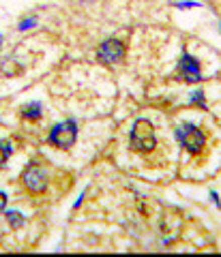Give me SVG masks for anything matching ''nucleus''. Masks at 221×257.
<instances>
[{
	"label": "nucleus",
	"instance_id": "nucleus-10",
	"mask_svg": "<svg viewBox=\"0 0 221 257\" xmlns=\"http://www.w3.org/2000/svg\"><path fill=\"white\" fill-rule=\"evenodd\" d=\"M189 105H200L202 109H206V101H204V92L198 90V92H193L191 96V101H189Z\"/></svg>",
	"mask_w": 221,
	"mask_h": 257
},
{
	"label": "nucleus",
	"instance_id": "nucleus-12",
	"mask_svg": "<svg viewBox=\"0 0 221 257\" xmlns=\"http://www.w3.org/2000/svg\"><path fill=\"white\" fill-rule=\"evenodd\" d=\"M5 208H7V195L0 191V212H5Z\"/></svg>",
	"mask_w": 221,
	"mask_h": 257
},
{
	"label": "nucleus",
	"instance_id": "nucleus-11",
	"mask_svg": "<svg viewBox=\"0 0 221 257\" xmlns=\"http://www.w3.org/2000/svg\"><path fill=\"white\" fill-rule=\"evenodd\" d=\"M35 24H37L35 18H26V20H22V22H20V30H30L32 26H35Z\"/></svg>",
	"mask_w": 221,
	"mask_h": 257
},
{
	"label": "nucleus",
	"instance_id": "nucleus-9",
	"mask_svg": "<svg viewBox=\"0 0 221 257\" xmlns=\"http://www.w3.org/2000/svg\"><path fill=\"white\" fill-rule=\"evenodd\" d=\"M11 152H13V148L9 146V142H3V144H0V167L7 163V159H9Z\"/></svg>",
	"mask_w": 221,
	"mask_h": 257
},
{
	"label": "nucleus",
	"instance_id": "nucleus-8",
	"mask_svg": "<svg viewBox=\"0 0 221 257\" xmlns=\"http://www.w3.org/2000/svg\"><path fill=\"white\" fill-rule=\"evenodd\" d=\"M5 216H7V223H9L11 229L24 227V216H22V212H18V210H7Z\"/></svg>",
	"mask_w": 221,
	"mask_h": 257
},
{
	"label": "nucleus",
	"instance_id": "nucleus-6",
	"mask_svg": "<svg viewBox=\"0 0 221 257\" xmlns=\"http://www.w3.org/2000/svg\"><path fill=\"white\" fill-rule=\"evenodd\" d=\"M178 79H183L187 84H198L202 82V69H200V62L193 58V56L185 54L181 62H178Z\"/></svg>",
	"mask_w": 221,
	"mask_h": 257
},
{
	"label": "nucleus",
	"instance_id": "nucleus-7",
	"mask_svg": "<svg viewBox=\"0 0 221 257\" xmlns=\"http://www.w3.org/2000/svg\"><path fill=\"white\" fill-rule=\"evenodd\" d=\"M22 118L30 120V122L41 120V103H28V105H24L22 107Z\"/></svg>",
	"mask_w": 221,
	"mask_h": 257
},
{
	"label": "nucleus",
	"instance_id": "nucleus-5",
	"mask_svg": "<svg viewBox=\"0 0 221 257\" xmlns=\"http://www.w3.org/2000/svg\"><path fill=\"white\" fill-rule=\"evenodd\" d=\"M122 58H125V43L118 39H108L97 50V60L103 64H118Z\"/></svg>",
	"mask_w": 221,
	"mask_h": 257
},
{
	"label": "nucleus",
	"instance_id": "nucleus-4",
	"mask_svg": "<svg viewBox=\"0 0 221 257\" xmlns=\"http://www.w3.org/2000/svg\"><path fill=\"white\" fill-rule=\"evenodd\" d=\"M78 138V124L73 120H64V122L56 124L50 133V144L60 150H69Z\"/></svg>",
	"mask_w": 221,
	"mask_h": 257
},
{
	"label": "nucleus",
	"instance_id": "nucleus-3",
	"mask_svg": "<svg viewBox=\"0 0 221 257\" xmlns=\"http://www.w3.org/2000/svg\"><path fill=\"white\" fill-rule=\"evenodd\" d=\"M22 184L32 195H41V193H45L47 184H50V176H47V172L41 165L30 163L26 170L22 172Z\"/></svg>",
	"mask_w": 221,
	"mask_h": 257
},
{
	"label": "nucleus",
	"instance_id": "nucleus-1",
	"mask_svg": "<svg viewBox=\"0 0 221 257\" xmlns=\"http://www.w3.org/2000/svg\"><path fill=\"white\" fill-rule=\"evenodd\" d=\"M129 146L133 152H151L157 146V135L149 120H137L131 128L129 135Z\"/></svg>",
	"mask_w": 221,
	"mask_h": 257
},
{
	"label": "nucleus",
	"instance_id": "nucleus-2",
	"mask_svg": "<svg viewBox=\"0 0 221 257\" xmlns=\"http://www.w3.org/2000/svg\"><path fill=\"white\" fill-rule=\"evenodd\" d=\"M176 140L189 155H200L204 144H206V135L195 124H183L176 128Z\"/></svg>",
	"mask_w": 221,
	"mask_h": 257
}]
</instances>
